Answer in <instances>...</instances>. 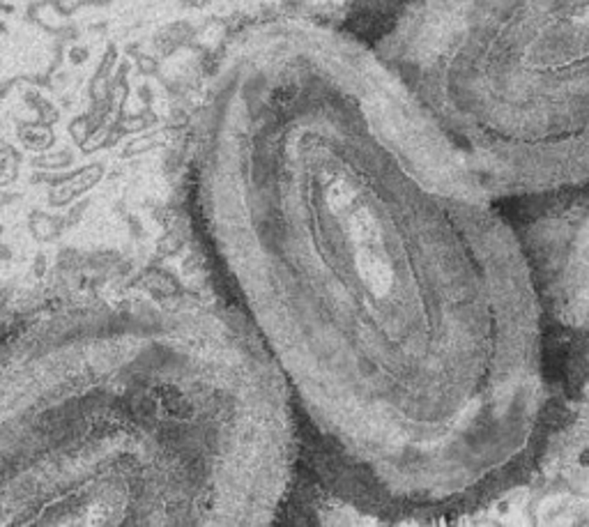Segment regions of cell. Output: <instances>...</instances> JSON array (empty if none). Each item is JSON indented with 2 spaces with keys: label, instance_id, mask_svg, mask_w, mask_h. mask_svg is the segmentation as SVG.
<instances>
[{
  "label": "cell",
  "instance_id": "cell-1",
  "mask_svg": "<svg viewBox=\"0 0 589 527\" xmlns=\"http://www.w3.org/2000/svg\"><path fill=\"white\" fill-rule=\"evenodd\" d=\"M482 184L353 30L242 33L193 120L196 242L284 378L304 461L369 516L474 506L525 417Z\"/></svg>",
  "mask_w": 589,
  "mask_h": 527
},
{
  "label": "cell",
  "instance_id": "cell-2",
  "mask_svg": "<svg viewBox=\"0 0 589 527\" xmlns=\"http://www.w3.org/2000/svg\"><path fill=\"white\" fill-rule=\"evenodd\" d=\"M300 461L284 378L226 300L70 302L3 350V527L269 525Z\"/></svg>",
  "mask_w": 589,
  "mask_h": 527
}]
</instances>
